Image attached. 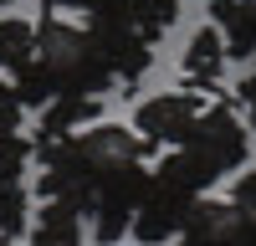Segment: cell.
Returning <instances> with one entry per match:
<instances>
[{
	"label": "cell",
	"instance_id": "6da1fadb",
	"mask_svg": "<svg viewBox=\"0 0 256 246\" xmlns=\"http://www.w3.org/2000/svg\"><path fill=\"white\" fill-rule=\"evenodd\" d=\"M148 180V144L128 128H88L41 149V195L92 216L98 246H113L134 231Z\"/></svg>",
	"mask_w": 256,
	"mask_h": 246
},
{
	"label": "cell",
	"instance_id": "7a4b0ae2",
	"mask_svg": "<svg viewBox=\"0 0 256 246\" xmlns=\"http://www.w3.org/2000/svg\"><path fill=\"white\" fill-rule=\"evenodd\" d=\"M36 67L52 82L56 98H98L102 88L118 82L113 67V31L98 16H62L46 10V20L36 26Z\"/></svg>",
	"mask_w": 256,
	"mask_h": 246
},
{
	"label": "cell",
	"instance_id": "3957f363",
	"mask_svg": "<svg viewBox=\"0 0 256 246\" xmlns=\"http://www.w3.org/2000/svg\"><path fill=\"white\" fill-rule=\"evenodd\" d=\"M236 164H246V123L236 118V108H226V102H216V108H205L195 134H190L184 144L169 159H159V174L190 184L195 195H205L216 180H226Z\"/></svg>",
	"mask_w": 256,
	"mask_h": 246
},
{
	"label": "cell",
	"instance_id": "277c9868",
	"mask_svg": "<svg viewBox=\"0 0 256 246\" xmlns=\"http://www.w3.org/2000/svg\"><path fill=\"white\" fill-rule=\"evenodd\" d=\"M205 195H195L190 184H180V180H169V174H159L154 170V180H148V190H144V200H138V216H134V236L138 246H164V241H180V231L190 226V216H195V205H200Z\"/></svg>",
	"mask_w": 256,
	"mask_h": 246
},
{
	"label": "cell",
	"instance_id": "5b68a950",
	"mask_svg": "<svg viewBox=\"0 0 256 246\" xmlns=\"http://www.w3.org/2000/svg\"><path fill=\"white\" fill-rule=\"evenodd\" d=\"M200 113H205V102L195 98V92H159V98H148V102H138V113H134V123H138V138L144 144H180L195 134V123H200Z\"/></svg>",
	"mask_w": 256,
	"mask_h": 246
},
{
	"label": "cell",
	"instance_id": "8992f818",
	"mask_svg": "<svg viewBox=\"0 0 256 246\" xmlns=\"http://www.w3.org/2000/svg\"><path fill=\"white\" fill-rule=\"evenodd\" d=\"M174 246H256V220L230 200H200Z\"/></svg>",
	"mask_w": 256,
	"mask_h": 246
},
{
	"label": "cell",
	"instance_id": "52a82bcc",
	"mask_svg": "<svg viewBox=\"0 0 256 246\" xmlns=\"http://www.w3.org/2000/svg\"><path fill=\"white\" fill-rule=\"evenodd\" d=\"M226 62H230V46L216 26H200L195 41L184 46V77L195 82V88H220L226 77Z\"/></svg>",
	"mask_w": 256,
	"mask_h": 246
},
{
	"label": "cell",
	"instance_id": "ba28073f",
	"mask_svg": "<svg viewBox=\"0 0 256 246\" xmlns=\"http://www.w3.org/2000/svg\"><path fill=\"white\" fill-rule=\"evenodd\" d=\"M216 31L226 36L230 56H256V0H210Z\"/></svg>",
	"mask_w": 256,
	"mask_h": 246
},
{
	"label": "cell",
	"instance_id": "9c48e42d",
	"mask_svg": "<svg viewBox=\"0 0 256 246\" xmlns=\"http://www.w3.org/2000/svg\"><path fill=\"white\" fill-rule=\"evenodd\" d=\"M98 108H102L98 98H56V102H46V108H41V123H36V149H52V144L72 138V128L98 118Z\"/></svg>",
	"mask_w": 256,
	"mask_h": 246
},
{
	"label": "cell",
	"instance_id": "30bf717a",
	"mask_svg": "<svg viewBox=\"0 0 256 246\" xmlns=\"http://www.w3.org/2000/svg\"><path fill=\"white\" fill-rule=\"evenodd\" d=\"M31 246H82V210L67 200H41Z\"/></svg>",
	"mask_w": 256,
	"mask_h": 246
},
{
	"label": "cell",
	"instance_id": "8fae6325",
	"mask_svg": "<svg viewBox=\"0 0 256 246\" xmlns=\"http://www.w3.org/2000/svg\"><path fill=\"white\" fill-rule=\"evenodd\" d=\"M26 62H36V31H31V20L6 16V20H0V67L20 72Z\"/></svg>",
	"mask_w": 256,
	"mask_h": 246
},
{
	"label": "cell",
	"instance_id": "7c38bea8",
	"mask_svg": "<svg viewBox=\"0 0 256 246\" xmlns=\"http://www.w3.org/2000/svg\"><path fill=\"white\" fill-rule=\"evenodd\" d=\"M26 164H31V138L16 123H0V184H20Z\"/></svg>",
	"mask_w": 256,
	"mask_h": 246
},
{
	"label": "cell",
	"instance_id": "4fadbf2b",
	"mask_svg": "<svg viewBox=\"0 0 256 246\" xmlns=\"http://www.w3.org/2000/svg\"><path fill=\"white\" fill-rule=\"evenodd\" d=\"M26 190L20 184H0V241H16L26 231Z\"/></svg>",
	"mask_w": 256,
	"mask_h": 246
},
{
	"label": "cell",
	"instance_id": "5bb4252c",
	"mask_svg": "<svg viewBox=\"0 0 256 246\" xmlns=\"http://www.w3.org/2000/svg\"><path fill=\"white\" fill-rule=\"evenodd\" d=\"M230 205H241V210L256 220V170H246L236 184H230Z\"/></svg>",
	"mask_w": 256,
	"mask_h": 246
},
{
	"label": "cell",
	"instance_id": "9a60e30c",
	"mask_svg": "<svg viewBox=\"0 0 256 246\" xmlns=\"http://www.w3.org/2000/svg\"><path fill=\"white\" fill-rule=\"evenodd\" d=\"M236 102H241V118L251 123V128H256V72L241 82V92H236Z\"/></svg>",
	"mask_w": 256,
	"mask_h": 246
},
{
	"label": "cell",
	"instance_id": "2e32d148",
	"mask_svg": "<svg viewBox=\"0 0 256 246\" xmlns=\"http://www.w3.org/2000/svg\"><path fill=\"white\" fill-rule=\"evenodd\" d=\"M16 118H20V98L10 82H0V123H16Z\"/></svg>",
	"mask_w": 256,
	"mask_h": 246
},
{
	"label": "cell",
	"instance_id": "e0dca14e",
	"mask_svg": "<svg viewBox=\"0 0 256 246\" xmlns=\"http://www.w3.org/2000/svg\"><path fill=\"white\" fill-rule=\"evenodd\" d=\"M0 6H10V0H0Z\"/></svg>",
	"mask_w": 256,
	"mask_h": 246
}]
</instances>
